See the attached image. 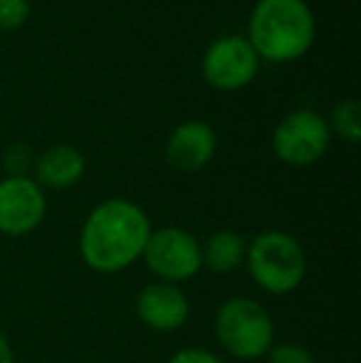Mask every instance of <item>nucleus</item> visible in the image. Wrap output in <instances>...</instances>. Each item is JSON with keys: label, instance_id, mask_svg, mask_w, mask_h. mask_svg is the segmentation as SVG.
Here are the masks:
<instances>
[{"label": "nucleus", "instance_id": "obj_5", "mask_svg": "<svg viewBox=\"0 0 361 363\" xmlns=\"http://www.w3.org/2000/svg\"><path fill=\"white\" fill-rule=\"evenodd\" d=\"M141 259L151 269V274L159 277V282H188L203 269L201 240L188 230L166 225L161 230H151Z\"/></svg>", "mask_w": 361, "mask_h": 363}, {"label": "nucleus", "instance_id": "obj_11", "mask_svg": "<svg viewBox=\"0 0 361 363\" xmlns=\"http://www.w3.org/2000/svg\"><path fill=\"white\" fill-rule=\"evenodd\" d=\"M84 171H87V158L77 146L70 144H55L35 158V183L43 191L45 188L65 191L77 186Z\"/></svg>", "mask_w": 361, "mask_h": 363}, {"label": "nucleus", "instance_id": "obj_15", "mask_svg": "<svg viewBox=\"0 0 361 363\" xmlns=\"http://www.w3.org/2000/svg\"><path fill=\"white\" fill-rule=\"evenodd\" d=\"M30 15V0H0V30L10 33L25 25Z\"/></svg>", "mask_w": 361, "mask_h": 363}, {"label": "nucleus", "instance_id": "obj_7", "mask_svg": "<svg viewBox=\"0 0 361 363\" xmlns=\"http://www.w3.org/2000/svg\"><path fill=\"white\" fill-rule=\"evenodd\" d=\"M260 57L243 35H226L208 45L201 60L203 79L221 91L248 86L257 74Z\"/></svg>", "mask_w": 361, "mask_h": 363}, {"label": "nucleus", "instance_id": "obj_8", "mask_svg": "<svg viewBox=\"0 0 361 363\" xmlns=\"http://www.w3.org/2000/svg\"><path fill=\"white\" fill-rule=\"evenodd\" d=\"M48 216L45 191L30 176H5L0 181V235L25 238Z\"/></svg>", "mask_w": 361, "mask_h": 363}, {"label": "nucleus", "instance_id": "obj_2", "mask_svg": "<svg viewBox=\"0 0 361 363\" xmlns=\"http://www.w3.org/2000/svg\"><path fill=\"white\" fill-rule=\"evenodd\" d=\"M314 13L307 0H257L248 23V43L260 60L294 62L314 45Z\"/></svg>", "mask_w": 361, "mask_h": 363}, {"label": "nucleus", "instance_id": "obj_10", "mask_svg": "<svg viewBox=\"0 0 361 363\" xmlns=\"http://www.w3.org/2000/svg\"><path fill=\"white\" fill-rule=\"evenodd\" d=\"M218 148L216 129L206 121H183L169 134L164 144V156L171 168L181 173H196L213 161Z\"/></svg>", "mask_w": 361, "mask_h": 363}, {"label": "nucleus", "instance_id": "obj_1", "mask_svg": "<svg viewBox=\"0 0 361 363\" xmlns=\"http://www.w3.org/2000/svg\"><path fill=\"white\" fill-rule=\"evenodd\" d=\"M151 220L126 198H106L91 208L79 230V257L96 274H116L141 259L151 238Z\"/></svg>", "mask_w": 361, "mask_h": 363}, {"label": "nucleus", "instance_id": "obj_3", "mask_svg": "<svg viewBox=\"0 0 361 363\" xmlns=\"http://www.w3.org/2000/svg\"><path fill=\"white\" fill-rule=\"evenodd\" d=\"M245 264L252 282L272 296L292 294L307 277V252L294 235L265 230L248 242Z\"/></svg>", "mask_w": 361, "mask_h": 363}, {"label": "nucleus", "instance_id": "obj_14", "mask_svg": "<svg viewBox=\"0 0 361 363\" xmlns=\"http://www.w3.org/2000/svg\"><path fill=\"white\" fill-rule=\"evenodd\" d=\"M267 363H317V359L302 344L282 341V344H272V349L267 351Z\"/></svg>", "mask_w": 361, "mask_h": 363}, {"label": "nucleus", "instance_id": "obj_12", "mask_svg": "<svg viewBox=\"0 0 361 363\" xmlns=\"http://www.w3.org/2000/svg\"><path fill=\"white\" fill-rule=\"evenodd\" d=\"M245 252L248 240L240 233H233V230H218L206 242H201L203 267L216 274H228L243 267L245 264Z\"/></svg>", "mask_w": 361, "mask_h": 363}, {"label": "nucleus", "instance_id": "obj_6", "mask_svg": "<svg viewBox=\"0 0 361 363\" xmlns=\"http://www.w3.org/2000/svg\"><path fill=\"white\" fill-rule=\"evenodd\" d=\"M332 131L329 121L314 109H294L277 121L272 131V151L287 166H312L327 153Z\"/></svg>", "mask_w": 361, "mask_h": 363}, {"label": "nucleus", "instance_id": "obj_13", "mask_svg": "<svg viewBox=\"0 0 361 363\" xmlns=\"http://www.w3.org/2000/svg\"><path fill=\"white\" fill-rule=\"evenodd\" d=\"M329 131H337L344 141L357 144L361 139V124H359V104L354 99H342L332 109V124Z\"/></svg>", "mask_w": 361, "mask_h": 363}, {"label": "nucleus", "instance_id": "obj_16", "mask_svg": "<svg viewBox=\"0 0 361 363\" xmlns=\"http://www.w3.org/2000/svg\"><path fill=\"white\" fill-rule=\"evenodd\" d=\"M169 363H226L218 354L208 349H201V346H186V349H179L174 356L169 359Z\"/></svg>", "mask_w": 361, "mask_h": 363}, {"label": "nucleus", "instance_id": "obj_4", "mask_svg": "<svg viewBox=\"0 0 361 363\" xmlns=\"http://www.w3.org/2000/svg\"><path fill=\"white\" fill-rule=\"evenodd\" d=\"M216 341L228 356L238 361H257L274 344V321L270 311L250 296H231L213 319Z\"/></svg>", "mask_w": 361, "mask_h": 363}, {"label": "nucleus", "instance_id": "obj_9", "mask_svg": "<svg viewBox=\"0 0 361 363\" xmlns=\"http://www.w3.org/2000/svg\"><path fill=\"white\" fill-rule=\"evenodd\" d=\"M136 319L151 331L171 334L179 331L191 319V301L181 284L171 282H149L139 289L134 301Z\"/></svg>", "mask_w": 361, "mask_h": 363}, {"label": "nucleus", "instance_id": "obj_17", "mask_svg": "<svg viewBox=\"0 0 361 363\" xmlns=\"http://www.w3.org/2000/svg\"><path fill=\"white\" fill-rule=\"evenodd\" d=\"M0 363H15L13 346H10V341L5 339L3 331H0Z\"/></svg>", "mask_w": 361, "mask_h": 363}]
</instances>
